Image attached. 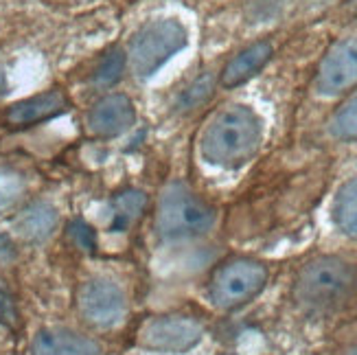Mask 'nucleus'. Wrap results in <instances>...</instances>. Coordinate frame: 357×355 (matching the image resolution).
<instances>
[{
  "label": "nucleus",
  "instance_id": "f257e3e1",
  "mask_svg": "<svg viewBox=\"0 0 357 355\" xmlns=\"http://www.w3.org/2000/svg\"><path fill=\"white\" fill-rule=\"evenodd\" d=\"M263 143V121L250 105L222 107L199 138L204 163L220 169H239L250 163Z\"/></svg>",
  "mask_w": 357,
  "mask_h": 355
},
{
  "label": "nucleus",
  "instance_id": "f03ea898",
  "mask_svg": "<svg viewBox=\"0 0 357 355\" xmlns=\"http://www.w3.org/2000/svg\"><path fill=\"white\" fill-rule=\"evenodd\" d=\"M355 292L357 268L342 257L322 255L298 270L291 294L309 314H333L353 301Z\"/></svg>",
  "mask_w": 357,
  "mask_h": 355
},
{
  "label": "nucleus",
  "instance_id": "7ed1b4c3",
  "mask_svg": "<svg viewBox=\"0 0 357 355\" xmlns=\"http://www.w3.org/2000/svg\"><path fill=\"white\" fill-rule=\"evenodd\" d=\"M215 224V211L184 182H169L156 209V230L167 241L206 235Z\"/></svg>",
  "mask_w": 357,
  "mask_h": 355
},
{
  "label": "nucleus",
  "instance_id": "20e7f679",
  "mask_svg": "<svg viewBox=\"0 0 357 355\" xmlns=\"http://www.w3.org/2000/svg\"><path fill=\"white\" fill-rule=\"evenodd\" d=\"M189 44V31L176 18L149 20L136 31L130 42V66L136 77L156 75Z\"/></svg>",
  "mask_w": 357,
  "mask_h": 355
},
{
  "label": "nucleus",
  "instance_id": "39448f33",
  "mask_svg": "<svg viewBox=\"0 0 357 355\" xmlns=\"http://www.w3.org/2000/svg\"><path fill=\"white\" fill-rule=\"evenodd\" d=\"M268 283V268L255 259H230L215 270L208 299L220 310H237L250 303Z\"/></svg>",
  "mask_w": 357,
  "mask_h": 355
},
{
  "label": "nucleus",
  "instance_id": "423d86ee",
  "mask_svg": "<svg viewBox=\"0 0 357 355\" xmlns=\"http://www.w3.org/2000/svg\"><path fill=\"white\" fill-rule=\"evenodd\" d=\"M77 307L88 325L110 329L121 325L126 318L128 299L119 283L110 279H90L79 287Z\"/></svg>",
  "mask_w": 357,
  "mask_h": 355
},
{
  "label": "nucleus",
  "instance_id": "0eeeda50",
  "mask_svg": "<svg viewBox=\"0 0 357 355\" xmlns=\"http://www.w3.org/2000/svg\"><path fill=\"white\" fill-rule=\"evenodd\" d=\"M204 327L189 316L149 318L138 331V345L160 353H184L199 345Z\"/></svg>",
  "mask_w": 357,
  "mask_h": 355
},
{
  "label": "nucleus",
  "instance_id": "6e6552de",
  "mask_svg": "<svg viewBox=\"0 0 357 355\" xmlns=\"http://www.w3.org/2000/svg\"><path fill=\"white\" fill-rule=\"evenodd\" d=\"M357 84V38L335 42L316 73V90L322 97L342 95Z\"/></svg>",
  "mask_w": 357,
  "mask_h": 355
},
{
  "label": "nucleus",
  "instance_id": "1a4fd4ad",
  "mask_svg": "<svg viewBox=\"0 0 357 355\" xmlns=\"http://www.w3.org/2000/svg\"><path fill=\"white\" fill-rule=\"evenodd\" d=\"M136 121V107L128 95H107L88 112V130L101 138H114L128 132Z\"/></svg>",
  "mask_w": 357,
  "mask_h": 355
},
{
  "label": "nucleus",
  "instance_id": "9d476101",
  "mask_svg": "<svg viewBox=\"0 0 357 355\" xmlns=\"http://www.w3.org/2000/svg\"><path fill=\"white\" fill-rule=\"evenodd\" d=\"M66 110H68V99L64 92L49 90V92H42V95L13 103L5 114V121L11 128H29V126H36V123L49 121Z\"/></svg>",
  "mask_w": 357,
  "mask_h": 355
},
{
  "label": "nucleus",
  "instance_id": "9b49d317",
  "mask_svg": "<svg viewBox=\"0 0 357 355\" xmlns=\"http://www.w3.org/2000/svg\"><path fill=\"white\" fill-rule=\"evenodd\" d=\"M31 355H103L101 347L70 329H42L31 342Z\"/></svg>",
  "mask_w": 357,
  "mask_h": 355
},
{
  "label": "nucleus",
  "instance_id": "f8f14e48",
  "mask_svg": "<svg viewBox=\"0 0 357 355\" xmlns=\"http://www.w3.org/2000/svg\"><path fill=\"white\" fill-rule=\"evenodd\" d=\"M272 55H274V49L268 40L250 44L248 49L239 51L226 64V68L222 70V86L237 88V86L245 84L248 80H252V77L259 75L263 70V66L272 59Z\"/></svg>",
  "mask_w": 357,
  "mask_h": 355
},
{
  "label": "nucleus",
  "instance_id": "ddd939ff",
  "mask_svg": "<svg viewBox=\"0 0 357 355\" xmlns=\"http://www.w3.org/2000/svg\"><path fill=\"white\" fill-rule=\"evenodd\" d=\"M55 226H57V211L46 202H36L26 206L18 215V220H15V230L26 241H42L46 237H51Z\"/></svg>",
  "mask_w": 357,
  "mask_h": 355
},
{
  "label": "nucleus",
  "instance_id": "4468645a",
  "mask_svg": "<svg viewBox=\"0 0 357 355\" xmlns=\"http://www.w3.org/2000/svg\"><path fill=\"white\" fill-rule=\"evenodd\" d=\"M147 209V195L138 189H128L119 193L112 199V233H123L128 230L134 222L143 218V213Z\"/></svg>",
  "mask_w": 357,
  "mask_h": 355
},
{
  "label": "nucleus",
  "instance_id": "2eb2a0df",
  "mask_svg": "<svg viewBox=\"0 0 357 355\" xmlns=\"http://www.w3.org/2000/svg\"><path fill=\"white\" fill-rule=\"evenodd\" d=\"M333 224L349 237H357V178L347 180L333 199Z\"/></svg>",
  "mask_w": 357,
  "mask_h": 355
},
{
  "label": "nucleus",
  "instance_id": "dca6fc26",
  "mask_svg": "<svg viewBox=\"0 0 357 355\" xmlns=\"http://www.w3.org/2000/svg\"><path fill=\"white\" fill-rule=\"evenodd\" d=\"M329 134L337 141H357V92L337 107L329 121Z\"/></svg>",
  "mask_w": 357,
  "mask_h": 355
},
{
  "label": "nucleus",
  "instance_id": "f3484780",
  "mask_svg": "<svg viewBox=\"0 0 357 355\" xmlns=\"http://www.w3.org/2000/svg\"><path fill=\"white\" fill-rule=\"evenodd\" d=\"M24 191H26L24 176L11 167H0V215L18 204Z\"/></svg>",
  "mask_w": 357,
  "mask_h": 355
},
{
  "label": "nucleus",
  "instance_id": "a211bd4d",
  "mask_svg": "<svg viewBox=\"0 0 357 355\" xmlns=\"http://www.w3.org/2000/svg\"><path fill=\"white\" fill-rule=\"evenodd\" d=\"M126 53L121 49H112L110 53H105L103 59L99 61V66L95 70V77L92 82L97 86H112L121 80L123 70H126Z\"/></svg>",
  "mask_w": 357,
  "mask_h": 355
},
{
  "label": "nucleus",
  "instance_id": "6ab92c4d",
  "mask_svg": "<svg viewBox=\"0 0 357 355\" xmlns=\"http://www.w3.org/2000/svg\"><path fill=\"white\" fill-rule=\"evenodd\" d=\"M211 95H213V77L211 75H202V77H197V80L189 88H186V92L180 99V107L191 110V107L204 103Z\"/></svg>",
  "mask_w": 357,
  "mask_h": 355
},
{
  "label": "nucleus",
  "instance_id": "aec40b11",
  "mask_svg": "<svg viewBox=\"0 0 357 355\" xmlns=\"http://www.w3.org/2000/svg\"><path fill=\"white\" fill-rule=\"evenodd\" d=\"M68 235L75 241L77 248H82L86 252H95L97 248V235H95V228L88 226L84 220H75L68 226Z\"/></svg>",
  "mask_w": 357,
  "mask_h": 355
},
{
  "label": "nucleus",
  "instance_id": "412c9836",
  "mask_svg": "<svg viewBox=\"0 0 357 355\" xmlns=\"http://www.w3.org/2000/svg\"><path fill=\"white\" fill-rule=\"evenodd\" d=\"M15 257V250H13V243L7 235L0 233V261H9Z\"/></svg>",
  "mask_w": 357,
  "mask_h": 355
}]
</instances>
